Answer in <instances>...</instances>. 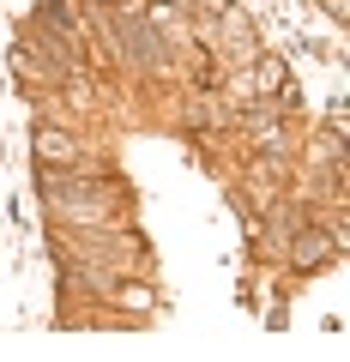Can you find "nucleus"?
<instances>
[{
    "label": "nucleus",
    "mask_w": 350,
    "mask_h": 362,
    "mask_svg": "<svg viewBox=\"0 0 350 362\" xmlns=\"http://www.w3.org/2000/svg\"><path fill=\"white\" fill-rule=\"evenodd\" d=\"M37 157H42L49 169H97V163H78L85 145H78L73 133H61V127H37Z\"/></svg>",
    "instance_id": "obj_1"
},
{
    "label": "nucleus",
    "mask_w": 350,
    "mask_h": 362,
    "mask_svg": "<svg viewBox=\"0 0 350 362\" xmlns=\"http://www.w3.org/2000/svg\"><path fill=\"white\" fill-rule=\"evenodd\" d=\"M247 90H284V66H278V61H259L254 78H247Z\"/></svg>",
    "instance_id": "obj_2"
},
{
    "label": "nucleus",
    "mask_w": 350,
    "mask_h": 362,
    "mask_svg": "<svg viewBox=\"0 0 350 362\" xmlns=\"http://www.w3.org/2000/svg\"><path fill=\"white\" fill-rule=\"evenodd\" d=\"M326 254H332V247H326V235H308V242L296 247V259H302V266H320Z\"/></svg>",
    "instance_id": "obj_3"
}]
</instances>
